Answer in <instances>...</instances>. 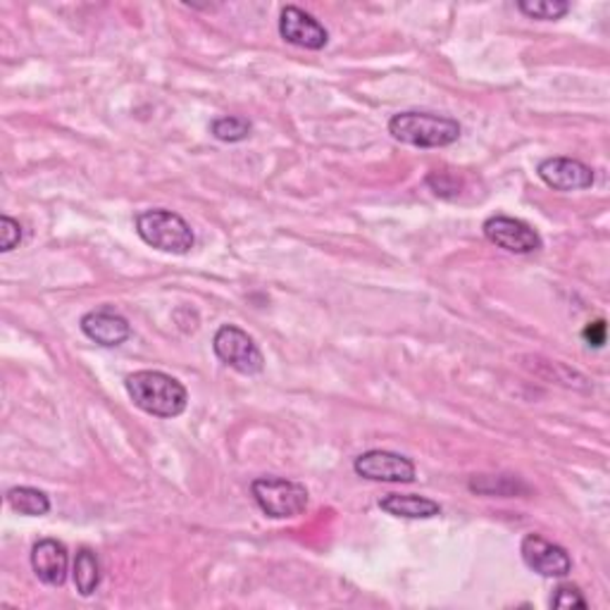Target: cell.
Segmentation results:
<instances>
[{"label":"cell","instance_id":"cell-11","mask_svg":"<svg viewBox=\"0 0 610 610\" xmlns=\"http://www.w3.org/2000/svg\"><path fill=\"white\" fill-rule=\"evenodd\" d=\"M79 327L86 339H92L94 344L106 349L122 346L131 336V324L127 322V318L108 306L86 312L79 320Z\"/></svg>","mask_w":610,"mask_h":610},{"label":"cell","instance_id":"cell-6","mask_svg":"<svg viewBox=\"0 0 610 610\" xmlns=\"http://www.w3.org/2000/svg\"><path fill=\"white\" fill-rule=\"evenodd\" d=\"M353 470L358 478L370 482H392V484H410L415 482V463L410 458L394 451H367L355 458Z\"/></svg>","mask_w":610,"mask_h":610},{"label":"cell","instance_id":"cell-9","mask_svg":"<svg viewBox=\"0 0 610 610\" xmlns=\"http://www.w3.org/2000/svg\"><path fill=\"white\" fill-rule=\"evenodd\" d=\"M279 36L291 46H299L306 51H322L330 43V34L327 29L308 14L306 10L287 6L279 14Z\"/></svg>","mask_w":610,"mask_h":610},{"label":"cell","instance_id":"cell-12","mask_svg":"<svg viewBox=\"0 0 610 610\" xmlns=\"http://www.w3.org/2000/svg\"><path fill=\"white\" fill-rule=\"evenodd\" d=\"M69 554L67 546L57 539H41L32 548V570L49 587H63L67 582Z\"/></svg>","mask_w":610,"mask_h":610},{"label":"cell","instance_id":"cell-17","mask_svg":"<svg viewBox=\"0 0 610 610\" xmlns=\"http://www.w3.org/2000/svg\"><path fill=\"white\" fill-rule=\"evenodd\" d=\"M517 10L532 20L556 22L570 12V3H563V0H520Z\"/></svg>","mask_w":610,"mask_h":610},{"label":"cell","instance_id":"cell-22","mask_svg":"<svg viewBox=\"0 0 610 610\" xmlns=\"http://www.w3.org/2000/svg\"><path fill=\"white\" fill-rule=\"evenodd\" d=\"M585 341L593 349H601L606 344V322L603 320L589 322L587 330H585Z\"/></svg>","mask_w":610,"mask_h":610},{"label":"cell","instance_id":"cell-4","mask_svg":"<svg viewBox=\"0 0 610 610\" xmlns=\"http://www.w3.org/2000/svg\"><path fill=\"white\" fill-rule=\"evenodd\" d=\"M250 494L258 509L275 520H289L306 513L310 494L301 482L287 478H258L250 484Z\"/></svg>","mask_w":610,"mask_h":610},{"label":"cell","instance_id":"cell-10","mask_svg":"<svg viewBox=\"0 0 610 610\" xmlns=\"http://www.w3.org/2000/svg\"><path fill=\"white\" fill-rule=\"evenodd\" d=\"M539 180L550 186L554 191H585L591 189L593 182H597V176H593V170L589 165H585L582 160L575 158H546L539 162L537 168Z\"/></svg>","mask_w":610,"mask_h":610},{"label":"cell","instance_id":"cell-13","mask_svg":"<svg viewBox=\"0 0 610 610\" xmlns=\"http://www.w3.org/2000/svg\"><path fill=\"white\" fill-rule=\"evenodd\" d=\"M379 509L386 515L406 517V520H429L441 513V505L437 501L418 494H386L379 501Z\"/></svg>","mask_w":610,"mask_h":610},{"label":"cell","instance_id":"cell-15","mask_svg":"<svg viewBox=\"0 0 610 610\" xmlns=\"http://www.w3.org/2000/svg\"><path fill=\"white\" fill-rule=\"evenodd\" d=\"M74 587L82 597H92L100 585V560L92 548H79L77 558H74Z\"/></svg>","mask_w":610,"mask_h":610},{"label":"cell","instance_id":"cell-14","mask_svg":"<svg viewBox=\"0 0 610 610\" xmlns=\"http://www.w3.org/2000/svg\"><path fill=\"white\" fill-rule=\"evenodd\" d=\"M6 501L14 513L26 517H43L51 513V499L34 486H12L8 489Z\"/></svg>","mask_w":610,"mask_h":610},{"label":"cell","instance_id":"cell-5","mask_svg":"<svg viewBox=\"0 0 610 610\" xmlns=\"http://www.w3.org/2000/svg\"><path fill=\"white\" fill-rule=\"evenodd\" d=\"M213 351L227 367L236 370L239 375H260L265 370L263 351L258 349L256 341L242 327L236 324H222L213 336Z\"/></svg>","mask_w":610,"mask_h":610},{"label":"cell","instance_id":"cell-3","mask_svg":"<svg viewBox=\"0 0 610 610\" xmlns=\"http://www.w3.org/2000/svg\"><path fill=\"white\" fill-rule=\"evenodd\" d=\"M137 234L141 242L156 250L172 253V256H186L196 246V234H193L189 222L165 207H153L137 215Z\"/></svg>","mask_w":610,"mask_h":610},{"label":"cell","instance_id":"cell-16","mask_svg":"<svg viewBox=\"0 0 610 610\" xmlns=\"http://www.w3.org/2000/svg\"><path fill=\"white\" fill-rule=\"evenodd\" d=\"M253 125L246 120V117L239 115H225L217 117V120L211 125V133L222 141V143H239L250 137Z\"/></svg>","mask_w":610,"mask_h":610},{"label":"cell","instance_id":"cell-2","mask_svg":"<svg viewBox=\"0 0 610 610\" xmlns=\"http://www.w3.org/2000/svg\"><path fill=\"white\" fill-rule=\"evenodd\" d=\"M389 133L406 146L415 148H446L460 139L458 120L431 113H398L389 120Z\"/></svg>","mask_w":610,"mask_h":610},{"label":"cell","instance_id":"cell-7","mask_svg":"<svg viewBox=\"0 0 610 610\" xmlns=\"http://www.w3.org/2000/svg\"><path fill=\"white\" fill-rule=\"evenodd\" d=\"M482 232L486 236V242L509 253H515V256H527V253H534L544 246L537 229H532L527 222L509 215L489 217L482 225Z\"/></svg>","mask_w":610,"mask_h":610},{"label":"cell","instance_id":"cell-8","mask_svg":"<svg viewBox=\"0 0 610 610\" xmlns=\"http://www.w3.org/2000/svg\"><path fill=\"white\" fill-rule=\"evenodd\" d=\"M520 556H523L532 572L548 579H563L572 570V558L568 550L539 537V534H527L523 544H520Z\"/></svg>","mask_w":610,"mask_h":610},{"label":"cell","instance_id":"cell-18","mask_svg":"<svg viewBox=\"0 0 610 610\" xmlns=\"http://www.w3.org/2000/svg\"><path fill=\"white\" fill-rule=\"evenodd\" d=\"M470 489L472 491H478V494H496V496H513V494H517V491L520 489H523V491H527V486L525 484H520V480L515 478H501V474H499V478H489V474H480V478H474L472 482H470Z\"/></svg>","mask_w":610,"mask_h":610},{"label":"cell","instance_id":"cell-20","mask_svg":"<svg viewBox=\"0 0 610 610\" xmlns=\"http://www.w3.org/2000/svg\"><path fill=\"white\" fill-rule=\"evenodd\" d=\"M22 244V225L10 215L0 217V250L10 253Z\"/></svg>","mask_w":610,"mask_h":610},{"label":"cell","instance_id":"cell-19","mask_svg":"<svg viewBox=\"0 0 610 610\" xmlns=\"http://www.w3.org/2000/svg\"><path fill=\"white\" fill-rule=\"evenodd\" d=\"M427 186L435 191L439 199H456L460 193V180L449 172H431L427 176Z\"/></svg>","mask_w":610,"mask_h":610},{"label":"cell","instance_id":"cell-1","mask_svg":"<svg viewBox=\"0 0 610 610\" xmlns=\"http://www.w3.org/2000/svg\"><path fill=\"white\" fill-rule=\"evenodd\" d=\"M125 389L133 400V406L148 415H153V418H180L189 406L186 386L160 370L131 372L125 379Z\"/></svg>","mask_w":610,"mask_h":610},{"label":"cell","instance_id":"cell-21","mask_svg":"<svg viewBox=\"0 0 610 610\" xmlns=\"http://www.w3.org/2000/svg\"><path fill=\"white\" fill-rule=\"evenodd\" d=\"M550 606L554 608H587V599L582 597V591H579L575 585H560L554 593V599H550Z\"/></svg>","mask_w":610,"mask_h":610}]
</instances>
